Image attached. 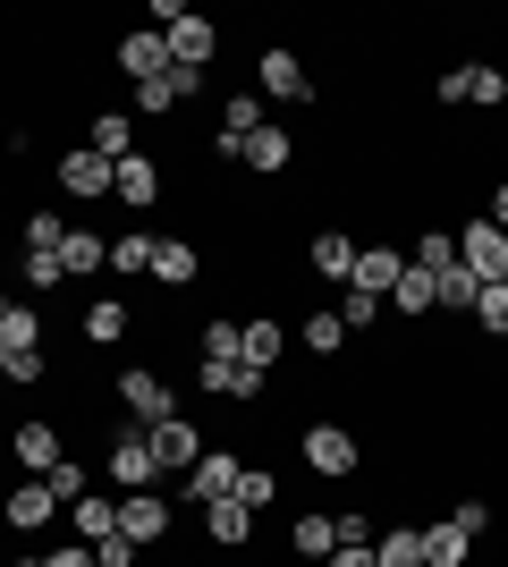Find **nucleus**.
<instances>
[{"mask_svg": "<svg viewBox=\"0 0 508 567\" xmlns=\"http://www.w3.org/2000/svg\"><path fill=\"white\" fill-rule=\"evenodd\" d=\"M297 457H305V474H322V483H356L364 474V441L339 415H305L297 424Z\"/></svg>", "mask_w": 508, "mask_h": 567, "instance_id": "nucleus-1", "label": "nucleus"}, {"mask_svg": "<svg viewBox=\"0 0 508 567\" xmlns=\"http://www.w3.org/2000/svg\"><path fill=\"white\" fill-rule=\"evenodd\" d=\"M255 94L280 102V111H322V76L305 69L289 43H263L255 51Z\"/></svg>", "mask_w": 508, "mask_h": 567, "instance_id": "nucleus-2", "label": "nucleus"}, {"mask_svg": "<svg viewBox=\"0 0 508 567\" xmlns=\"http://www.w3.org/2000/svg\"><path fill=\"white\" fill-rule=\"evenodd\" d=\"M111 399H120V424H162V415H178V381H169V364H120Z\"/></svg>", "mask_w": 508, "mask_h": 567, "instance_id": "nucleus-3", "label": "nucleus"}, {"mask_svg": "<svg viewBox=\"0 0 508 567\" xmlns=\"http://www.w3.org/2000/svg\"><path fill=\"white\" fill-rule=\"evenodd\" d=\"M102 474H111V492H169L162 466H153L145 424H111L102 432Z\"/></svg>", "mask_w": 508, "mask_h": 567, "instance_id": "nucleus-4", "label": "nucleus"}, {"mask_svg": "<svg viewBox=\"0 0 508 567\" xmlns=\"http://www.w3.org/2000/svg\"><path fill=\"white\" fill-rule=\"evenodd\" d=\"M51 187L69 195V204H111V195H120V169L102 162L94 144H60V153H51Z\"/></svg>", "mask_w": 508, "mask_h": 567, "instance_id": "nucleus-5", "label": "nucleus"}, {"mask_svg": "<svg viewBox=\"0 0 508 567\" xmlns=\"http://www.w3.org/2000/svg\"><path fill=\"white\" fill-rule=\"evenodd\" d=\"M145 441H153V466H162V483H187L195 457L212 450V432L195 424L187 406H178V415H162V424H145Z\"/></svg>", "mask_w": 508, "mask_h": 567, "instance_id": "nucleus-6", "label": "nucleus"}, {"mask_svg": "<svg viewBox=\"0 0 508 567\" xmlns=\"http://www.w3.org/2000/svg\"><path fill=\"white\" fill-rule=\"evenodd\" d=\"M120 534L136 550H169V534H178V499H169V492H120Z\"/></svg>", "mask_w": 508, "mask_h": 567, "instance_id": "nucleus-7", "label": "nucleus"}, {"mask_svg": "<svg viewBox=\"0 0 508 567\" xmlns=\"http://www.w3.org/2000/svg\"><path fill=\"white\" fill-rule=\"evenodd\" d=\"M305 271H314L322 288H348V271H356V229H339V220H314L305 229Z\"/></svg>", "mask_w": 508, "mask_h": 567, "instance_id": "nucleus-8", "label": "nucleus"}, {"mask_svg": "<svg viewBox=\"0 0 508 567\" xmlns=\"http://www.w3.org/2000/svg\"><path fill=\"white\" fill-rule=\"evenodd\" d=\"M204 85H212L204 69H178V60H169V69L153 76V85H136V94H127V111H136V118H178L195 94H204Z\"/></svg>", "mask_w": 508, "mask_h": 567, "instance_id": "nucleus-9", "label": "nucleus"}, {"mask_svg": "<svg viewBox=\"0 0 508 567\" xmlns=\"http://www.w3.org/2000/svg\"><path fill=\"white\" fill-rule=\"evenodd\" d=\"M458 262L475 271V288H508V237L491 229L484 213H475V220H458Z\"/></svg>", "mask_w": 508, "mask_h": 567, "instance_id": "nucleus-10", "label": "nucleus"}, {"mask_svg": "<svg viewBox=\"0 0 508 567\" xmlns=\"http://www.w3.org/2000/svg\"><path fill=\"white\" fill-rule=\"evenodd\" d=\"M255 534H263V517H255L246 499H212V508H204V550H212V559H246Z\"/></svg>", "mask_w": 508, "mask_h": 567, "instance_id": "nucleus-11", "label": "nucleus"}, {"mask_svg": "<svg viewBox=\"0 0 508 567\" xmlns=\"http://www.w3.org/2000/svg\"><path fill=\"white\" fill-rule=\"evenodd\" d=\"M111 169H120V204H127V213H136V220H153V213H162V204H169L162 153H145V144H136V153H127V162H111Z\"/></svg>", "mask_w": 508, "mask_h": 567, "instance_id": "nucleus-12", "label": "nucleus"}, {"mask_svg": "<svg viewBox=\"0 0 508 567\" xmlns=\"http://www.w3.org/2000/svg\"><path fill=\"white\" fill-rule=\"evenodd\" d=\"M289 331H297V348L314 355V364H348V355H356V339H348V322L331 313V297H314V306L297 313Z\"/></svg>", "mask_w": 508, "mask_h": 567, "instance_id": "nucleus-13", "label": "nucleus"}, {"mask_svg": "<svg viewBox=\"0 0 508 567\" xmlns=\"http://www.w3.org/2000/svg\"><path fill=\"white\" fill-rule=\"evenodd\" d=\"M9 457H18V474H51L69 457V432L51 424V415H18L9 424Z\"/></svg>", "mask_w": 508, "mask_h": 567, "instance_id": "nucleus-14", "label": "nucleus"}, {"mask_svg": "<svg viewBox=\"0 0 508 567\" xmlns=\"http://www.w3.org/2000/svg\"><path fill=\"white\" fill-rule=\"evenodd\" d=\"M51 517H60V499H51L43 474H18V483L0 492V534H43Z\"/></svg>", "mask_w": 508, "mask_h": 567, "instance_id": "nucleus-15", "label": "nucleus"}, {"mask_svg": "<svg viewBox=\"0 0 508 567\" xmlns=\"http://www.w3.org/2000/svg\"><path fill=\"white\" fill-rule=\"evenodd\" d=\"M162 43H169V60H178V69H204V76H212V60H220V25L204 18V9H178V18L162 25Z\"/></svg>", "mask_w": 508, "mask_h": 567, "instance_id": "nucleus-16", "label": "nucleus"}, {"mask_svg": "<svg viewBox=\"0 0 508 567\" xmlns=\"http://www.w3.org/2000/svg\"><path fill=\"white\" fill-rule=\"evenodd\" d=\"M440 102H449V111H500V102H508V76L491 69V60H466V69L440 76Z\"/></svg>", "mask_w": 508, "mask_h": 567, "instance_id": "nucleus-17", "label": "nucleus"}, {"mask_svg": "<svg viewBox=\"0 0 508 567\" xmlns=\"http://www.w3.org/2000/svg\"><path fill=\"white\" fill-rule=\"evenodd\" d=\"M297 348V331L280 322V313H238V364H255V373H280V355Z\"/></svg>", "mask_w": 508, "mask_h": 567, "instance_id": "nucleus-18", "label": "nucleus"}, {"mask_svg": "<svg viewBox=\"0 0 508 567\" xmlns=\"http://www.w3.org/2000/svg\"><path fill=\"white\" fill-rule=\"evenodd\" d=\"M398 271H407V246H398V237H382V246H364V237H356V271H348L356 297H382V306H390Z\"/></svg>", "mask_w": 508, "mask_h": 567, "instance_id": "nucleus-19", "label": "nucleus"}, {"mask_svg": "<svg viewBox=\"0 0 508 567\" xmlns=\"http://www.w3.org/2000/svg\"><path fill=\"white\" fill-rule=\"evenodd\" d=\"M111 69H120L127 85H153V76L169 69V43H162V34H153V25H127L120 43H111Z\"/></svg>", "mask_w": 508, "mask_h": 567, "instance_id": "nucleus-20", "label": "nucleus"}, {"mask_svg": "<svg viewBox=\"0 0 508 567\" xmlns=\"http://www.w3.org/2000/svg\"><path fill=\"white\" fill-rule=\"evenodd\" d=\"M60 271H69V288L102 280V271H111V237L85 229V220H69V237H60Z\"/></svg>", "mask_w": 508, "mask_h": 567, "instance_id": "nucleus-21", "label": "nucleus"}, {"mask_svg": "<svg viewBox=\"0 0 508 567\" xmlns=\"http://www.w3.org/2000/svg\"><path fill=\"white\" fill-rule=\"evenodd\" d=\"M238 474H246V450H204L195 474H187V499H195V508H212V499L238 492Z\"/></svg>", "mask_w": 508, "mask_h": 567, "instance_id": "nucleus-22", "label": "nucleus"}, {"mask_svg": "<svg viewBox=\"0 0 508 567\" xmlns=\"http://www.w3.org/2000/svg\"><path fill=\"white\" fill-rule=\"evenodd\" d=\"M136 127H145V118L127 111V102H102V111L85 118V144H94L102 162H127V153H136Z\"/></svg>", "mask_w": 508, "mask_h": 567, "instance_id": "nucleus-23", "label": "nucleus"}, {"mask_svg": "<svg viewBox=\"0 0 508 567\" xmlns=\"http://www.w3.org/2000/svg\"><path fill=\"white\" fill-rule=\"evenodd\" d=\"M289 169H297V136L280 118H263V127L246 136V178H289Z\"/></svg>", "mask_w": 508, "mask_h": 567, "instance_id": "nucleus-24", "label": "nucleus"}, {"mask_svg": "<svg viewBox=\"0 0 508 567\" xmlns=\"http://www.w3.org/2000/svg\"><path fill=\"white\" fill-rule=\"evenodd\" d=\"M76 331H85V348H127V331H136V306H127V297H85Z\"/></svg>", "mask_w": 508, "mask_h": 567, "instance_id": "nucleus-25", "label": "nucleus"}, {"mask_svg": "<svg viewBox=\"0 0 508 567\" xmlns=\"http://www.w3.org/2000/svg\"><path fill=\"white\" fill-rule=\"evenodd\" d=\"M195 280H204V246H195V237H162V246H153V288L178 297V288H195Z\"/></svg>", "mask_w": 508, "mask_h": 567, "instance_id": "nucleus-26", "label": "nucleus"}, {"mask_svg": "<svg viewBox=\"0 0 508 567\" xmlns=\"http://www.w3.org/2000/svg\"><path fill=\"white\" fill-rule=\"evenodd\" d=\"M0 348H9V355H51V322H43L34 297H18V306L0 313Z\"/></svg>", "mask_w": 508, "mask_h": 567, "instance_id": "nucleus-27", "label": "nucleus"}, {"mask_svg": "<svg viewBox=\"0 0 508 567\" xmlns=\"http://www.w3.org/2000/svg\"><path fill=\"white\" fill-rule=\"evenodd\" d=\"M373 567H424V517H382V534H373Z\"/></svg>", "mask_w": 508, "mask_h": 567, "instance_id": "nucleus-28", "label": "nucleus"}, {"mask_svg": "<svg viewBox=\"0 0 508 567\" xmlns=\"http://www.w3.org/2000/svg\"><path fill=\"white\" fill-rule=\"evenodd\" d=\"M424 567H475V534L458 517H424Z\"/></svg>", "mask_w": 508, "mask_h": 567, "instance_id": "nucleus-29", "label": "nucleus"}, {"mask_svg": "<svg viewBox=\"0 0 508 567\" xmlns=\"http://www.w3.org/2000/svg\"><path fill=\"white\" fill-rule=\"evenodd\" d=\"M102 534H120V492H85V499L69 508V543H85V550H94Z\"/></svg>", "mask_w": 508, "mask_h": 567, "instance_id": "nucleus-30", "label": "nucleus"}, {"mask_svg": "<svg viewBox=\"0 0 508 567\" xmlns=\"http://www.w3.org/2000/svg\"><path fill=\"white\" fill-rule=\"evenodd\" d=\"M263 118H271V102H263V94H255V76H246L238 94H220V127H212V136H229V144H246V136H255V127H263Z\"/></svg>", "mask_w": 508, "mask_h": 567, "instance_id": "nucleus-31", "label": "nucleus"}, {"mask_svg": "<svg viewBox=\"0 0 508 567\" xmlns=\"http://www.w3.org/2000/svg\"><path fill=\"white\" fill-rule=\"evenodd\" d=\"M390 313H398V322H433L440 313V288H433V271H398V288H390Z\"/></svg>", "mask_w": 508, "mask_h": 567, "instance_id": "nucleus-32", "label": "nucleus"}, {"mask_svg": "<svg viewBox=\"0 0 508 567\" xmlns=\"http://www.w3.org/2000/svg\"><path fill=\"white\" fill-rule=\"evenodd\" d=\"M331 550H339V517H322V508H314V517L289 525V559H297V567H322Z\"/></svg>", "mask_w": 508, "mask_h": 567, "instance_id": "nucleus-33", "label": "nucleus"}, {"mask_svg": "<svg viewBox=\"0 0 508 567\" xmlns=\"http://www.w3.org/2000/svg\"><path fill=\"white\" fill-rule=\"evenodd\" d=\"M331 313H339V322H348V339H356V348H364V339H382V297H356V288H339V297H331Z\"/></svg>", "mask_w": 508, "mask_h": 567, "instance_id": "nucleus-34", "label": "nucleus"}, {"mask_svg": "<svg viewBox=\"0 0 508 567\" xmlns=\"http://www.w3.org/2000/svg\"><path fill=\"white\" fill-rule=\"evenodd\" d=\"M153 246H162L153 229H120L111 237V271H120V280H153Z\"/></svg>", "mask_w": 508, "mask_h": 567, "instance_id": "nucleus-35", "label": "nucleus"}, {"mask_svg": "<svg viewBox=\"0 0 508 567\" xmlns=\"http://www.w3.org/2000/svg\"><path fill=\"white\" fill-rule=\"evenodd\" d=\"M466 331L484 339V348H508V288H484L475 313H466Z\"/></svg>", "mask_w": 508, "mask_h": 567, "instance_id": "nucleus-36", "label": "nucleus"}, {"mask_svg": "<svg viewBox=\"0 0 508 567\" xmlns=\"http://www.w3.org/2000/svg\"><path fill=\"white\" fill-rule=\"evenodd\" d=\"M195 355H204V364H238V322H229V313H212V322L195 331Z\"/></svg>", "mask_w": 508, "mask_h": 567, "instance_id": "nucleus-37", "label": "nucleus"}, {"mask_svg": "<svg viewBox=\"0 0 508 567\" xmlns=\"http://www.w3.org/2000/svg\"><path fill=\"white\" fill-rule=\"evenodd\" d=\"M229 499H246L255 517H271V499H280V474H271V466H255V457H246V474H238V492H229Z\"/></svg>", "mask_w": 508, "mask_h": 567, "instance_id": "nucleus-38", "label": "nucleus"}, {"mask_svg": "<svg viewBox=\"0 0 508 567\" xmlns=\"http://www.w3.org/2000/svg\"><path fill=\"white\" fill-rule=\"evenodd\" d=\"M43 483H51V499H60V517H69L76 499H85V483H94V474H85V457H60V466H51Z\"/></svg>", "mask_w": 508, "mask_h": 567, "instance_id": "nucleus-39", "label": "nucleus"}, {"mask_svg": "<svg viewBox=\"0 0 508 567\" xmlns=\"http://www.w3.org/2000/svg\"><path fill=\"white\" fill-rule=\"evenodd\" d=\"M9 237H18V246H43V255H51V246L69 237V220H60V213H25L18 229H9Z\"/></svg>", "mask_w": 508, "mask_h": 567, "instance_id": "nucleus-40", "label": "nucleus"}, {"mask_svg": "<svg viewBox=\"0 0 508 567\" xmlns=\"http://www.w3.org/2000/svg\"><path fill=\"white\" fill-rule=\"evenodd\" d=\"M43 567H94V550H85V543H51Z\"/></svg>", "mask_w": 508, "mask_h": 567, "instance_id": "nucleus-41", "label": "nucleus"}, {"mask_svg": "<svg viewBox=\"0 0 508 567\" xmlns=\"http://www.w3.org/2000/svg\"><path fill=\"white\" fill-rule=\"evenodd\" d=\"M322 567H373V543H339V550H331Z\"/></svg>", "mask_w": 508, "mask_h": 567, "instance_id": "nucleus-42", "label": "nucleus"}, {"mask_svg": "<svg viewBox=\"0 0 508 567\" xmlns=\"http://www.w3.org/2000/svg\"><path fill=\"white\" fill-rule=\"evenodd\" d=\"M0 567H43V550H18V559H0Z\"/></svg>", "mask_w": 508, "mask_h": 567, "instance_id": "nucleus-43", "label": "nucleus"}, {"mask_svg": "<svg viewBox=\"0 0 508 567\" xmlns=\"http://www.w3.org/2000/svg\"><path fill=\"white\" fill-rule=\"evenodd\" d=\"M9 306H18V297H9V280H0V313H9Z\"/></svg>", "mask_w": 508, "mask_h": 567, "instance_id": "nucleus-44", "label": "nucleus"}]
</instances>
